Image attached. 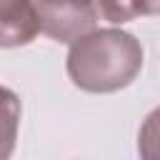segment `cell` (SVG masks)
Instances as JSON below:
<instances>
[{
    "label": "cell",
    "instance_id": "4",
    "mask_svg": "<svg viewBox=\"0 0 160 160\" xmlns=\"http://www.w3.org/2000/svg\"><path fill=\"white\" fill-rule=\"evenodd\" d=\"M20 98L0 85V160L10 158L15 150V140H18V128H20Z\"/></svg>",
    "mask_w": 160,
    "mask_h": 160
},
{
    "label": "cell",
    "instance_id": "5",
    "mask_svg": "<svg viewBox=\"0 0 160 160\" xmlns=\"http://www.w3.org/2000/svg\"><path fill=\"white\" fill-rule=\"evenodd\" d=\"M95 10L108 22H130L138 18L132 0H95Z\"/></svg>",
    "mask_w": 160,
    "mask_h": 160
},
{
    "label": "cell",
    "instance_id": "6",
    "mask_svg": "<svg viewBox=\"0 0 160 160\" xmlns=\"http://www.w3.org/2000/svg\"><path fill=\"white\" fill-rule=\"evenodd\" d=\"M138 15H155L160 8V0H132Z\"/></svg>",
    "mask_w": 160,
    "mask_h": 160
},
{
    "label": "cell",
    "instance_id": "3",
    "mask_svg": "<svg viewBox=\"0 0 160 160\" xmlns=\"http://www.w3.org/2000/svg\"><path fill=\"white\" fill-rule=\"evenodd\" d=\"M40 32L32 0H0V48L28 45Z\"/></svg>",
    "mask_w": 160,
    "mask_h": 160
},
{
    "label": "cell",
    "instance_id": "2",
    "mask_svg": "<svg viewBox=\"0 0 160 160\" xmlns=\"http://www.w3.org/2000/svg\"><path fill=\"white\" fill-rule=\"evenodd\" d=\"M40 30L58 42H72L98 22L95 0H35Z\"/></svg>",
    "mask_w": 160,
    "mask_h": 160
},
{
    "label": "cell",
    "instance_id": "1",
    "mask_svg": "<svg viewBox=\"0 0 160 160\" xmlns=\"http://www.w3.org/2000/svg\"><path fill=\"white\" fill-rule=\"evenodd\" d=\"M142 58L135 35L118 28H92L70 42L68 75L85 92H115L140 75Z\"/></svg>",
    "mask_w": 160,
    "mask_h": 160
}]
</instances>
